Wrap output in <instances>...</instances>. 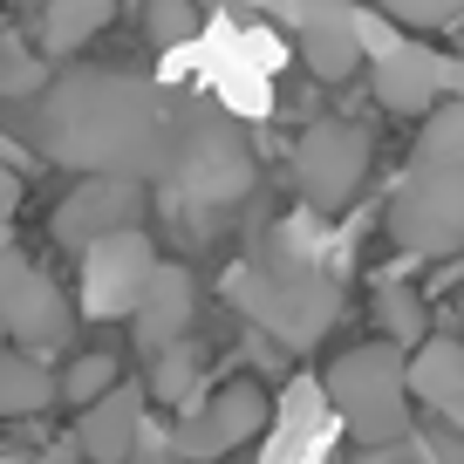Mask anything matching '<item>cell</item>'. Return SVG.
Instances as JSON below:
<instances>
[{
	"mask_svg": "<svg viewBox=\"0 0 464 464\" xmlns=\"http://www.w3.org/2000/svg\"><path fill=\"white\" fill-rule=\"evenodd\" d=\"M287 239H294V232H280L274 246L232 280V301L246 307L260 328H274L280 342L301 348V342H314V334L334 321V307H342V301H334V280L321 274L301 246H287Z\"/></svg>",
	"mask_w": 464,
	"mask_h": 464,
	"instance_id": "3957f363",
	"label": "cell"
},
{
	"mask_svg": "<svg viewBox=\"0 0 464 464\" xmlns=\"http://www.w3.org/2000/svg\"><path fill=\"white\" fill-rule=\"evenodd\" d=\"M0 96L21 102V96H48V55L28 42H7L0 34Z\"/></svg>",
	"mask_w": 464,
	"mask_h": 464,
	"instance_id": "ffe728a7",
	"label": "cell"
},
{
	"mask_svg": "<svg viewBox=\"0 0 464 464\" xmlns=\"http://www.w3.org/2000/svg\"><path fill=\"white\" fill-rule=\"evenodd\" d=\"M191 307H198V280H191V266L158 260V280H150L144 307H137V321H130L137 348H144V355L178 348V342H185V328H191Z\"/></svg>",
	"mask_w": 464,
	"mask_h": 464,
	"instance_id": "7c38bea8",
	"label": "cell"
},
{
	"mask_svg": "<svg viewBox=\"0 0 464 464\" xmlns=\"http://www.w3.org/2000/svg\"><path fill=\"white\" fill-rule=\"evenodd\" d=\"M410 396L430 403V417L464 437V342L458 334H430L423 348H410Z\"/></svg>",
	"mask_w": 464,
	"mask_h": 464,
	"instance_id": "4fadbf2b",
	"label": "cell"
},
{
	"mask_svg": "<svg viewBox=\"0 0 464 464\" xmlns=\"http://www.w3.org/2000/svg\"><path fill=\"white\" fill-rule=\"evenodd\" d=\"M191 102L116 69H69L34 96V150L82 178H164L171 185Z\"/></svg>",
	"mask_w": 464,
	"mask_h": 464,
	"instance_id": "6da1fadb",
	"label": "cell"
},
{
	"mask_svg": "<svg viewBox=\"0 0 464 464\" xmlns=\"http://www.w3.org/2000/svg\"><path fill=\"white\" fill-rule=\"evenodd\" d=\"M307 14H348V0H307Z\"/></svg>",
	"mask_w": 464,
	"mask_h": 464,
	"instance_id": "484cf974",
	"label": "cell"
},
{
	"mask_svg": "<svg viewBox=\"0 0 464 464\" xmlns=\"http://www.w3.org/2000/svg\"><path fill=\"white\" fill-rule=\"evenodd\" d=\"M328 403L362 444H396L410 437V355L396 342H362L328 362Z\"/></svg>",
	"mask_w": 464,
	"mask_h": 464,
	"instance_id": "277c9868",
	"label": "cell"
},
{
	"mask_svg": "<svg viewBox=\"0 0 464 464\" xmlns=\"http://www.w3.org/2000/svg\"><path fill=\"white\" fill-rule=\"evenodd\" d=\"M369 158H376V137L355 123V116H321L307 123V137L294 144V185L314 212H342L369 178Z\"/></svg>",
	"mask_w": 464,
	"mask_h": 464,
	"instance_id": "8992f818",
	"label": "cell"
},
{
	"mask_svg": "<svg viewBox=\"0 0 464 464\" xmlns=\"http://www.w3.org/2000/svg\"><path fill=\"white\" fill-rule=\"evenodd\" d=\"M150 28H158L164 42H178V34H191V7L185 0H150Z\"/></svg>",
	"mask_w": 464,
	"mask_h": 464,
	"instance_id": "cb8c5ba5",
	"label": "cell"
},
{
	"mask_svg": "<svg viewBox=\"0 0 464 464\" xmlns=\"http://www.w3.org/2000/svg\"><path fill=\"white\" fill-rule=\"evenodd\" d=\"M390 239L417 260L464 253V96L423 123L403 178L390 191Z\"/></svg>",
	"mask_w": 464,
	"mask_h": 464,
	"instance_id": "7a4b0ae2",
	"label": "cell"
},
{
	"mask_svg": "<svg viewBox=\"0 0 464 464\" xmlns=\"http://www.w3.org/2000/svg\"><path fill=\"white\" fill-rule=\"evenodd\" d=\"M137 212H144V178H82L69 198L55 205L48 232H55L62 246L89 253L116 232H137Z\"/></svg>",
	"mask_w": 464,
	"mask_h": 464,
	"instance_id": "30bf717a",
	"label": "cell"
},
{
	"mask_svg": "<svg viewBox=\"0 0 464 464\" xmlns=\"http://www.w3.org/2000/svg\"><path fill=\"white\" fill-rule=\"evenodd\" d=\"M110 390H116V355H102V348H89V355H75L62 369V403H75V410L102 403Z\"/></svg>",
	"mask_w": 464,
	"mask_h": 464,
	"instance_id": "44dd1931",
	"label": "cell"
},
{
	"mask_svg": "<svg viewBox=\"0 0 464 464\" xmlns=\"http://www.w3.org/2000/svg\"><path fill=\"white\" fill-rule=\"evenodd\" d=\"M137 444H144V390L116 382L102 403L82 410V423H75V450H82L89 464H130Z\"/></svg>",
	"mask_w": 464,
	"mask_h": 464,
	"instance_id": "8fae6325",
	"label": "cell"
},
{
	"mask_svg": "<svg viewBox=\"0 0 464 464\" xmlns=\"http://www.w3.org/2000/svg\"><path fill=\"white\" fill-rule=\"evenodd\" d=\"M260 430H266V390L260 382H226V390H212L185 423H178V458L212 464V458H226V450L253 444Z\"/></svg>",
	"mask_w": 464,
	"mask_h": 464,
	"instance_id": "9c48e42d",
	"label": "cell"
},
{
	"mask_svg": "<svg viewBox=\"0 0 464 464\" xmlns=\"http://www.w3.org/2000/svg\"><path fill=\"white\" fill-rule=\"evenodd\" d=\"M14 205H21V178H14V171H7V164H0V218L14 212Z\"/></svg>",
	"mask_w": 464,
	"mask_h": 464,
	"instance_id": "d4e9b609",
	"label": "cell"
},
{
	"mask_svg": "<svg viewBox=\"0 0 464 464\" xmlns=\"http://www.w3.org/2000/svg\"><path fill=\"white\" fill-rule=\"evenodd\" d=\"M355 464H437V458H430V437L423 444L417 437H396V444H369Z\"/></svg>",
	"mask_w": 464,
	"mask_h": 464,
	"instance_id": "603a6c76",
	"label": "cell"
},
{
	"mask_svg": "<svg viewBox=\"0 0 464 464\" xmlns=\"http://www.w3.org/2000/svg\"><path fill=\"white\" fill-rule=\"evenodd\" d=\"M150 280H158V253L144 232H116L82 253V307L96 321H137Z\"/></svg>",
	"mask_w": 464,
	"mask_h": 464,
	"instance_id": "ba28073f",
	"label": "cell"
},
{
	"mask_svg": "<svg viewBox=\"0 0 464 464\" xmlns=\"http://www.w3.org/2000/svg\"><path fill=\"white\" fill-rule=\"evenodd\" d=\"M198 376H205V362H198L191 342L150 355V396H158V403H191V396H198Z\"/></svg>",
	"mask_w": 464,
	"mask_h": 464,
	"instance_id": "d6986e66",
	"label": "cell"
},
{
	"mask_svg": "<svg viewBox=\"0 0 464 464\" xmlns=\"http://www.w3.org/2000/svg\"><path fill=\"white\" fill-rule=\"evenodd\" d=\"M376 328H382V342H396V348H423V342H430V314H423L417 287L382 280V287H376Z\"/></svg>",
	"mask_w": 464,
	"mask_h": 464,
	"instance_id": "ac0fdd59",
	"label": "cell"
},
{
	"mask_svg": "<svg viewBox=\"0 0 464 464\" xmlns=\"http://www.w3.org/2000/svg\"><path fill=\"white\" fill-rule=\"evenodd\" d=\"M253 185V150L239 137V123L205 102H191L185 116V144H178V164H171V191L198 212H218V205H239Z\"/></svg>",
	"mask_w": 464,
	"mask_h": 464,
	"instance_id": "5b68a950",
	"label": "cell"
},
{
	"mask_svg": "<svg viewBox=\"0 0 464 464\" xmlns=\"http://www.w3.org/2000/svg\"><path fill=\"white\" fill-rule=\"evenodd\" d=\"M390 21H403V28H450V21L464 14V0H376Z\"/></svg>",
	"mask_w": 464,
	"mask_h": 464,
	"instance_id": "7402d4cb",
	"label": "cell"
},
{
	"mask_svg": "<svg viewBox=\"0 0 464 464\" xmlns=\"http://www.w3.org/2000/svg\"><path fill=\"white\" fill-rule=\"evenodd\" d=\"M458 321H464V294H458Z\"/></svg>",
	"mask_w": 464,
	"mask_h": 464,
	"instance_id": "4316f807",
	"label": "cell"
},
{
	"mask_svg": "<svg viewBox=\"0 0 464 464\" xmlns=\"http://www.w3.org/2000/svg\"><path fill=\"white\" fill-rule=\"evenodd\" d=\"M0 328L21 342V355L48 362L75 342V307L62 301V287L28 260V253H0Z\"/></svg>",
	"mask_w": 464,
	"mask_h": 464,
	"instance_id": "52a82bcc",
	"label": "cell"
},
{
	"mask_svg": "<svg viewBox=\"0 0 464 464\" xmlns=\"http://www.w3.org/2000/svg\"><path fill=\"white\" fill-rule=\"evenodd\" d=\"M62 396V382H48V362L21 355V348H0V417H34Z\"/></svg>",
	"mask_w": 464,
	"mask_h": 464,
	"instance_id": "e0dca14e",
	"label": "cell"
},
{
	"mask_svg": "<svg viewBox=\"0 0 464 464\" xmlns=\"http://www.w3.org/2000/svg\"><path fill=\"white\" fill-rule=\"evenodd\" d=\"M116 0H48L42 21H34V48L42 55H75L82 42H96L110 28Z\"/></svg>",
	"mask_w": 464,
	"mask_h": 464,
	"instance_id": "2e32d148",
	"label": "cell"
},
{
	"mask_svg": "<svg viewBox=\"0 0 464 464\" xmlns=\"http://www.w3.org/2000/svg\"><path fill=\"white\" fill-rule=\"evenodd\" d=\"M301 62L321 82H348L355 62H362V28H355V14H307L301 21Z\"/></svg>",
	"mask_w": 464,
	"mask_h": 464,
	"instance_id": "9a60e30c",
	"label": "cell"
},
{
	"mask_svg": "<svg viewBox=\"0 0 464 464\" xmlns=\"http://www.w3.org/2000/svg\"><path fill=\"white\" fill-rule=\"evenodd\" d=\"M376 102L396 116H437L444 110V69H437L430 55H417V48H396V55L376 62Z\"/></svg>",
	"mask_w": 464,
	"mask_h": 464,
	"instance_id": "5bb4252c",
	"label": "cell"
}]
</instances>
